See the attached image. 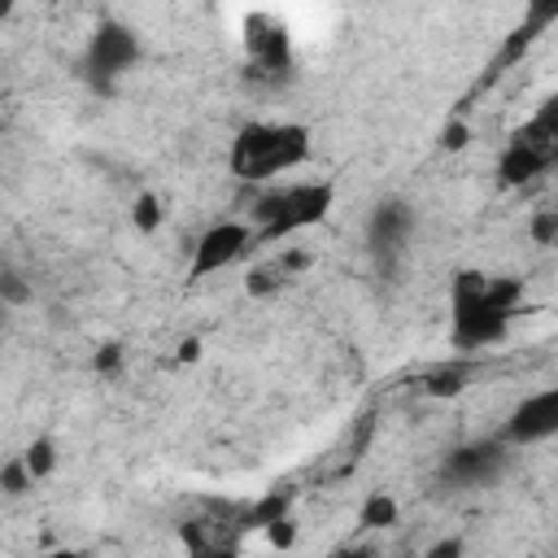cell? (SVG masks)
<instances>
[{
	"instance_id": "f1b7e54d",
	"label": "cell",
	"mask_w": 558,
	"mask_h": 558,
	"mask_svg": "<svg viewBox=\"0 0 558 558\" xmlns=\"http://www.w3.org/2000/svg\"><path fill=\"white\" fill-rule=\"evenodd\" d=\"M9 9H13V4H9V0H0V17H9Z\"/></svg>"
},
{
	"instance_id": "7402d4cb",
	"label": "cell",
	"mask_w": 558,
	"mask_h": 558,
	"mask_svg": "<svg viewBox=\"0 0 558 558\" xmlns=\"http://www.w3.org/2000/svg\"><path fill=\"white\" fill-rule=\"evenodd\" d=\"M266 541H270V549L288 554V549L296 545V519H292V514H288V519H275V523L266 527Z\"/></svg>"
},
{
	"instance_id": "cb8c5ba5",
	"label": "cell",
	"mask_w": 558,
	"mask_h": 558,
	"mask_svg": "<svg viewBox=\"0 0 558 558\" xmlns=\"http://www.w3.org/2000/svg\"><path fill=\"white\" fill-rule=\"evenodd\" d=\"M323 558H379V549H375L371 541H344V545L327 549Z\"/></svg>"
},
{
	"instance_id": "7a4b0ae2",
	"label": "cell",
	"mask_w": 558,
	"mask_h": 558,
	"mask_svg": "<svg viewBox=\"0 0 558 558\" xmlns=\"http://www.w3.org/2000/svg\"><path fill=\"white\" fill-rule=\"evenodd\" d=\"M305 161H310L305 122H244L227 148V166L240 183H270Z\"/></svg>"
},
{
	"instance_id": "277c9868",
	"label": "cell",
	"mask_w": 558,
	"mask_h": 558,
	"mask_svg": "<svg viewBox=\"0 0 558 558\" xmlns=\"http://www.w3.org/2000/svg\"><path fill=\"white\" fill-rule=\"evenodd\" d=\"M140 57H144L140 35H135L126 22L105 17V22L92 31L87 48H83V78H87V87H92L96 96H113L118 83L140 65Z\"/></svg>"
},
{
	"instance_id": "603a6c76",
	"label": "cell",
	"mask_w": 558,
	"mask_h": 558,
	"mask_svg": "<svg viewBox=\"0 0 558 558\" xmlns=\"http://www.w3.org/2000/svg\"><path fill=\"white\" fill-rule=\"evenodd\" d=\"M423 558H466V541L453 532V536H440V541H432L427 549H423Z\"/></svg>"
},
{
	"instance_id": "e0dca14e",
	"label": "cell",
	"mask_w": 558,
	"mask_h": 558,
	"mask_svg": "<svg viewBox=\"0 0 558 558\" xmlns=\"http://www.w3.org/2000/svg\"><path fill=\"white\" fill-rule=\"evenodd\" d=\"M31 488H35V480L26 475L22 458L13 453V458L0 466V493H4V497H22V493H31Z\"/></svg>"
},
{
	"instance_id": "ffe728a7",
	"label": "cell",
	"mask_w": 558,
	"mask_h": 558,
	"mask_svg": "<svg viewBox=\"0 0 558 558\" xmlns=\"http://www.w3.org/2000/svg\"><path fill=\"white\" fill-rule=\"evenodd\" d=\"M275 266H279V275L292 283L296 275H305V270L314 266V253H310V248H283V253L275 257Z\"/></svg>"
},
{
	"instance_id": "9a60e30c",
	"label": "cell",
	"mask_w": 558,
	"mask_h": 558,
	"mask_svg": "<svg viewBox=\"0 0 558 558\" xmlns=\"http://www.w3.org/2000/svg\"><path fill=\"white\" fill-rule=\"evenodd\" d=\"M279 288H288V279L279 275V266L275 262H257V266H248V275H244V296H275Z\"/></svg>"
},
{
	"instance_id": "83f0119b",
	"label": "cell",
	"mask_w": 558,
	"mask_h": 558,
	"mask_svg": "<svg viewBox=\"0 0 558 558\" xmlns=\"http://www.w3.org/2000/svg\"><path fill=\"white\" fill-rule=\"evenodd\" d=\"M44 558H92V554H87V549H70V545H65V549H52V554H44Z\"/></svg>"
},
{
	"instance_id": "9c48e42d",
	"label": "cell",
	"mask_w": 558,
	"mask_h": 558,
	"mask_svg": "<svg viewBox=\"0 0 558 558\" xmlns=\"http://www.w3.org/2000/svg\"><path fill=\"white\" fill-rule=\"evenodd\" d=\"M248 57H253V70H266V74H283L292 70V44H288V31L283 22H270V17H253L248 22Z\"/></svg>"
},
{
	"instance_id": "d6986e66",
	"label": "cell",
	"mask_w": 558,
	"mask_h": 558,
	"mask_svg": "<svg viewBox=\"0 0 558 558\" xmlns=\"http://www.w3.org/2000/svg\"><path fill=\"white\" fill-rule=\"evenodd\" d=\"M527 235H532V244L549 248V244L558 240V209H536V214L527 218Z\"/></svg>"
},
{
	"instance_id": "d4e9b609",
	"label": "cell",
	"mask_w": 558,
	"mask_h": 558,
	"mask_svg": "<svg viewBox=\"0 0 558 558\" xmlns=\"http://www.w3.org/2000/svg\"><path fill=\"white\" fill-rule=\"evenodd\" d=\"M466 144H471L466 122H449V126H445V135H440V148H453V153H458V148H466Z\"/></svg>"
},
{
	"instance_id": "8992f818",
	"label": "cell",
	"mask_w": 558,
	"mask_h": 558,
	"mask_svg": "<svg viewBox=\"0 0 558 558\" xmlns=\"http://www.w3.org/2000/svg\"><path fill=\"white\" fill-rule=\"evenodd\" d=\"M549 436H558V388H541V392L523 397L497 432V440L506 449H527V445H541Z\"/></svg>"
},
{
	"instance_id": "484cf974",
	"label": "cell",
	"mask_w": 558,
	"mask_h": 558,
	"mask_svg": "<svg viewBox=\"0 0 558 558\" xmlns=\"http://www.w3.org/2000/svg\"><path fill=\"white\" fill-rule=\"evenodd\" d=\"M196 357H201V340H196V336H187V340L179 344V353H174V362H183V366H187V362H196Z\"/></svg>"
},
{
	"instance_id": "4316f807",
	"label": "cell",
	"mask_w": 558,
	"mask_h": 558,
	"mask_svg": "<svg viewBox=\"0 0 558 558\" xmlns=\"http://www.w3.org/2000/svg\"><path fill=\"white\" fill-rule=\"evenodd\" d=\"M205 558H240V549H235V541H227V545H209Z\"/></svg>"
},
{
	"instance_id": "5b68a950",
	"label": "cell",
	"mask_w": 558,
	"mask_h": 558,
	"mask_svg": "<svg viewBox=\"0 0 558 558\" xmlns=\"http://www.w3.org/2000/svg\"><path fill=\"white\" fill-rule=\"evenodd\" d=\"M253 248V222H240V218H222L214 227H205L192 244V257H187V283H201L218 270H227L231 262H240L244 253Z\"/></svg>"
},
{
	"instance_id": "3957f363",
	"label": "cell",
	"mask_w": 558,
	"mask_h": 558,
	"mask_svg": "<svg viewBox=\"0 0 558 558\" xmlns=\"http://www.w3.org/2000/svg\"><path fill=\"white\" fill-rule=\"evenodd\" d=\"M336 209V183L331 179H301V183H279L266 187L253 201V244H283Z\"/></svg>"
},
{
	"instance_id": "4fadbf2b",
	"label": "cell",
	"mask_w": 558,
	"mask_h": 558,
	"mask_svg": "<svg viewBox=\"0 0 558 558\" xmlns=\"http://www.w3.org/2000/svg\"><path fill=\"white\" fill-rule=\"evenodd\" d=\"M549 22H554V9H536V13H532V17L523 22V26H514V31L506 35L501 52H497V65H514V61H519V57H523V52L532 48L536 31H541V26H549Z\"/></svg>"
},
{
	"instance_id": "5bb4252c",
	"label": "cell",
	"mask_w": 558,
	"mask_h": 558,
	"mask_svg": "<svg viewBox=\"0 0 558 558\" xmlns=\"http://www.w3.org/2000/svg\"><path fill=\"white\" fill-rule=\"evenodd\" d=\"M17 458H22L26 475L39 484V480H48V475L57 471V440H52V436H35V440H31V445H26Z\"/></svg>"
},
{
	"instance_id": "7c38bea8",
	"label": "cell",
	"mask_w": 558,
	"mask_h": 558,
	"mask_svg": "<svg viewBox=\"0 0 558 558\" xmlns=\"http://www.w3.org/2000/svg\"><path fill=\"white\" fill-rule=\"evenodd\" d=\"M401 523V506H397V497L392 493H366V501L357 506V527L362 532H388V527H397Z\"/></svg>"
},
{
	"instance_id": "30bf717a",
	"label": "cell",
	"mask_w": 558,
	"mask_h": 558,
	"mask_svg": "<svg viewBox=\"0 0 558 558\" xmlns=\"http://www.w3.org/2000/svg\"><path fill=\"white\" fill-rule=\"evenodd\" d=\"M471 375H475V362H471V357L445 362V366H436V371H427V375H423V392H427V397H436V401H453L458 392H466Z\"/></svg>"
},
{
	"instance_id": "6da1fadb",
	"label": "cell",
	"mask_w": 558,
	"mask_h": 558,
	"mask_svg": "<svg viewBox=\"0 0 558 558\" xmlns=\"http://www.w3.org/2000/svg\"><path fill=\"white\" fill-rule=\"evenodd\" d=\"M519 305H523V279L458 270L453 288H449V344L462 357H471L488 344H501L510 336Z\"/></svg>"
},
{
	"instance_id": "ba28073f",
	"label": "cell",
	"mask_w": 558,
	"mask_h": 558,
	"mask_svg": "<svg viewBox=\"0 0 558 558\" xmlns=\"http://www.w3.org/2000/svg\"><path fill=\"white\" fill-rule=\"evenodd\" d=\"M506 462H510V449H506L497 436H488V440H471V445L453 449V453L445 458L440 475L453 480V484L475 488V484H493V480L506 471Z\"/></svg>"
},
{
	"instance_id": "2e32d148",
	"label": "cell",
	"mask_w": 558,
	"mask_h": 558,
	"mask_svg": "<svg viewBox=\"0 0 558 558\" xmlns=\"http://www.w3.org/2000/svg\"><path fill=\"white\" fill-rule=\"evenodd\" d=\"M131 227H135L140 235H153V231L161 227V201H157L153 192H140V196L131 201Z\"/></svg>"
},
{
	"instance_id": "44dd1931",
	"label": "cell",
	"mask_w": 558,
	"mask_h": 558,
	"mask_svg": "<svg viewBox=\"0 0 558 558\" xmlns=\"http://www.w3.org/2000/svg\"><path fill=\"white\" fill-rule=\"evenodd\" d=\"M0 301L4 305H26L31 301V283L17 270H0Z\"/></svg>"
},
{
	"instance_id": "8fae6325",
	"label": "cell",
	"mask_w": 558,
	"mask_h": 558,
	"mask_svg": "<svg viewBox=\"0 0 558 558\" xmlns=\"http://www.w3.org/2000/svg\"><path fill=\"white\" fill-rule=\"evenodd\" d=\"M292 501H296L292 488H270L266 497H257V501L240 514V532H266L275 519H288V514H292Z\"/></svg>"
},
{
	"instance_id": "ac0fdd59",
	"label": "cell",
	"mask_w": 558,
	"mask_h": 558,
	"mask_svg": "<svg viewBox=\"0 0 558 558\" xmlns=\"http://www.w3.org/2000/svg\"><path fill=\"white\" fill-rule=\"evenodd\" d=\"M122 362H126V349H122L118 340H105V344H96V353H92V371L105 375V379H113V375L122 371Z\"/></svg>"
},
{
	"instance_id": "52a82bcc",
	"label": "cell",
	"mask_w": 558,
	"mask_h": 558,
	"mask_svg": "<svg viewBox=\"0 0 558 558\" xmlns=\"http://www.w3.org/2000/svg\"><path fill=\"white\" fill-rule=\"evenodd\" d=\"M414 222L418 218H414V205L410 201H401V196L375 201V209L366 218V244H371V253L384 257V262L401 257L405 244H410V235H414Z\"/></svg>"
}]
</instances>
